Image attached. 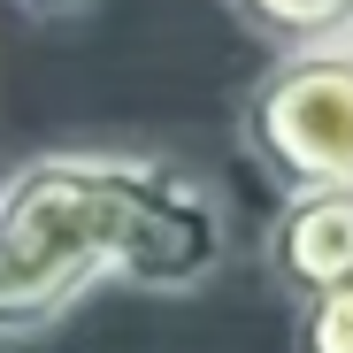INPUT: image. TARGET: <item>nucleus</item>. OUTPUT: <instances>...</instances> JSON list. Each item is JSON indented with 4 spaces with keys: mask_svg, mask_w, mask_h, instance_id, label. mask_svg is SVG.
Masks as SVG:
<instances>
[{
    "mask_svg": "<svg viewBox=\"0 0 353 353\" xmlns=\"http://www.w3.org/2000/svg\"><path fill=\"white\" fill-rule=\"evenodd\" d=\"M269 276L292 300H323V292L353 284V192H307V200H276L269 239H261Z\"/></svg>",
    "mask_w": 353,
    "mask_h": 353,
    "instance_id": "obj_3",
    "label": "nucleus"
},
{
    "mask_svg": "<svg viewBox=\"0 0 353 353\" xmlns=\"http://www.w3.org/2000/svg\"><path fill=\"white\" fill-rule=\"evenodd\" d=\"M239 146L276 200L353 192V46L284 54L239 108Z\"/></svg>",
    "mask_w": 353,
    "mask_h": 353,
    "instance_id": "obj_2",
    "label": "nucleus"
},
{
    "mask_svg": "<svg viewBox=\"0 0 353 353\" xmlns=\"http://www.w3.org/2000/svg\"><path fill=\"white\" fill-rule=\"evenodd\" d=\"M261 46L284 54H315V46H345L353 39V0H223Z\"/></svg>",
    "mask_w": 353,
    "mask_h": 353,
    "instance_id": "obj_4",
    "label": "nucleus"
},
{
    "mask_svg": "<svg viewBox=\"0 0 353 353\" xmlns=\"http://www.w3.org/2000/svg\"><path fill=\"white\" fill-rule=\"evenodd\" d=\"M345 46H353V39H345Z\"/></svg>",
    "mask_w": 353,
    "mask_h": 353,
    "instance_id": "obj_7",
    "label": "nucleus"
},
{
    "mask_svg": "<svg viewBox=\"0 0 353 353\" xmlns=\"http://www.w3.org/2000/svg\"><path fill=\"white\" fill-rule=\"evenodd\" d=\"M230 246L223 192L154 154H31L0 176V345L54 330L100 284L192 292Z\"/></svg>",
    "mask_w": 353,
    "mask_h": 353,
    "instance_id": "obj_1",
    "label": "nucleus"
},
{
    "mask_svg": "<svg viewBox=\"0 0 353 353\" xmlns=\"http://www.w3.org/2000/svg\"><path fill=\"white\" fill-rule=\"evenodd\" d=\"M292 353H353V284L323 300H292Z\"/></svg>",
    "mask_w": 353,
    "mask_h": 353,
    "instance_id": "obj_5",
    "label": "nucleus"
},
{
    "mask_svg": "<svg viewBox=\"0 0 353 353\" xmlns=\"http://www.w3.org/2000/svg\"><path fill=\"white\" fill-rule=\"evenodd\" d=\"M16 8H23V16H46V23H54V16H77L85 0H16Z\"/></svg>",
    "mask_w": 353,
    "mask_h": 353,
    "instance_id": "obj_6",
    "label": "nucleus"
}]
</instances>
